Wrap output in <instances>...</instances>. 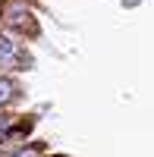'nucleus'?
Instances as JSON below:
<instances>
[{
    "label": "nucleus",
    "instance_id": "f257e3e1",
    "mask_svg": "<svg viewBox=\"0 0 154 157\" xmlns=\"http://www.w3.org/2000/svg\"><path fill=\"white\" fill-rule=\"evenodd\" d=\"M0 25H3L6 32H19V35H29V38L41 35L38 19H35V13L25 6V0H3V3H0Z\"/></svg>",
    "mask_w": 154,
    "mask_h": 157
},
{
    "label": "nucleus",
    "instance_id": "f03ea898",
    "mask_svg": "<svg viewBox=\"0 0 154 157\" xmlns=\"http://www.w3.org/2000/svg\"><path fill=\"white\" fill-rule=\"evenodd\" d=\"M35 60L25 50L22 41H16L10 32H0V69H32Z\"/></svg>",
    "mask_w": 154,
    "mask_h": 157
},
{
    "label": "nucleus",
    "instance_id": "7ed1b4c3",
    "mask_svg": "<svg viewBox=\"0 0 154 157\" xmlns=\"http://www.w3.org/2000/svg\"><path fill=\"white\" fill-rule=\"evenodd\" d=\"M22 98V88H19V82L13 75H3L0 72V110H6V107H13Z\"/></svg>",
    "mask_w": 154,
    "mask_h": 157
},
{
    "label": "nucleus",
    "instance_id": "20e7f679",
    "mask_svg": "<svg viewBox=\"0 0 154 157\" xmlns=\"http://www.w3.org/2000/svg\"><path fill=\"white\" fill-rule=\"evenodd\" d=\"M44 151H47V145H44V141H32V145L16 148L10 157H44Z\"/></svg>",
    "mask_w": 154,
    "mask_h": 157
},
{
    "label": "nucleus",
    "instance_id": "39448f33",
    "mask_svg": "<svg viewBox=\"0 0 154 157\" xmlns=\"http://www.w3.org/2000/svg\"><path fill=\"white\" fill-rule=\"evenodd\" d=\"M10 126H13V116L6 110H0V145L6 141V132H10Z\"/></svg>",
    "mask_w": 154,
    "mask_h": 157
},
{
    "label": "nucleus",
    "instance_id": "423d86ee",
    "mask_svg": "<svg viewBox=\"0 0 154 157\" xmlns=\"http://www.w3.org/2000/svg\"><path fill=\"white\" fill-rule=\"evenodd\" d=\"M120 3H123V6H129V10H132V6H138V3H142V0H120Z\"/></svg>",
    "mask_w": 154,
    "mask_h": 157
}]
</instances>
